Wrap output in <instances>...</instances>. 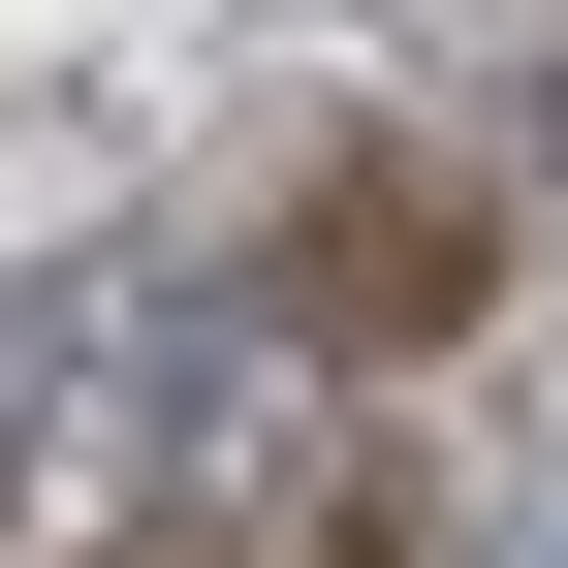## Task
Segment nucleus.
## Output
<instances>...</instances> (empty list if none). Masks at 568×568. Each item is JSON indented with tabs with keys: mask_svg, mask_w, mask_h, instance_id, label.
Instances as JSON below:
<instances>
[]
</instances>
